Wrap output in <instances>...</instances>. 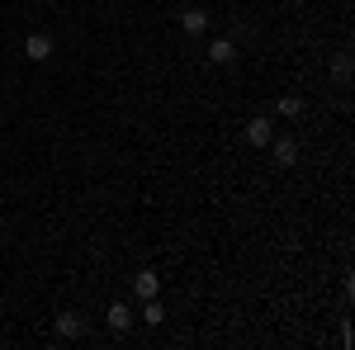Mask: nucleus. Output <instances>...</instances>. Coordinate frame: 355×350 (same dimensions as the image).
Masks as SVG:
<instances>
[{"mask_svg":"<svg viewBox=\"0 0 355 350\" xmlns=\"http://www.w3.org/2000/svg\"><path fill=\"white\" fill-rule=\"evenodd\" d=\"M270 137H275V123L266 119V114H256V119L246 123V142H251V147H266Z\"/></svg>","mask_w":355,"mask_h":350,"instance_id":"4","label":"nucleus"},{"mask_svg":"<svg viewBox=\"0 0 355 350\" xmlns=\"http://www.w3.org/2000/svg\"><path fill=\"white\" fill-rule=\"evenodd\" d=\"M275 114H279V119H299L303 114V95H284V100L275 105Z\"/></svg>","mask_w":355,"mask_h":350,"instance_id":"10","label":"nucleus"},{"mask_svg":"<svg viewBox=\"0 0 355 350\" xmlns=\"http://www.w3.org/2000/svg\"><path fill=\"white\" fill-rule=\"evenodd\" d=\"M232 57H237V43H232V38H214V43H209V62H214V67H227Z\"/></svg>","mask_w":355,"mask_h":350,"instance_id":"8","label":"nucleus"},{"mask_svg":"<svg viewBox=\"0 0 355 350\" xmlns=\"http://www.w3.org/2000/svg\"><path fill=\"white\" fill-rule=\"evenodd\" d=\"M142 322H147V326H162L166 322V308L157 303V298H142Z\"/></svg>","mask_w":355,"mask_h":350,"instance_id":"9","label":"nucleus"},{"mask_svg":"<svg viewBox=\"0 0 355 350\" xmlns=\"http://www.w3.org/2000/svg\"><path fill=\"white\" fill-rule=\"evenodd\" d=\"M53 331H57V341H76V336L85 331V322L76 317V313H62V317L53 322Z\"/></svg>","mask_w":355,"mask_h":350,"instance_id":"7","label":"nucleus"},{"mask_svg":"<svg viewBox=\"0 0 355 350\" xmlns=\"http://www.w3.org/2000/svg\"><path fill=\"white\" fill-rule=\"evenodd\" d=\"M133 294L137 298H157V294H162V274H157V270H137Z\"/></svg>","mask_w":355,"mask_h":350,"instance_id":"6","label":"nucleus"},{"mask_svg":"<svg viewBox=\"0 0 355 350\" xmlns=\"http://www.w3.org/2000/svg\"><path fill=\"white\" fill-rule=\"evenodd\" d=\"M105 322H110V331H119V336H123V331H128V326H133L137 317H133V308H128V303H110Z\"/></svg>","mask_w":355,"mask_h":350,"instance_id":"5","label":"nucleus"},{"mask_svg":"<svg viewBox=\"0 0 355 350\" xmlns=\"http://www.w3.org/2000/svg\"><path fill=\"white\" fill-rule=\"evenodd\" d=\"M53 53H57L53 33H28V38H24V57H28V62H48Z\"/></svg>","mask_w":355,"mask_h":350,"instance_id":"1","label":"nucleus"},{"mask_svg":"<svg viewBox=\"0 0 355 350\" xmlns=\"http://www.w3.org/2000/svg\"><path fill=\"white\" fill-rule=\"evenodd\" d=\"M180 28H185L190 38H199V33H209V10H199V5H190V10H180Z\"/></svg>","mask_w":355,"mask_h":350,"instance_id":"3","label":"nucleus"},{"mask_svg":"<svg viewBox=\"0 0 355 350\" xmlns=\"http://www.w3.org/2000/svg\"><path fill=\"white\" fill-rule=\"evenodd\" d=\"M266 147H270L275 166H294V161H299V142H294V137H270Z\"/></svg>","mask_w":355,"mask_h":350,"instance_id":"2","label":"nucleus"}]
</instances>
